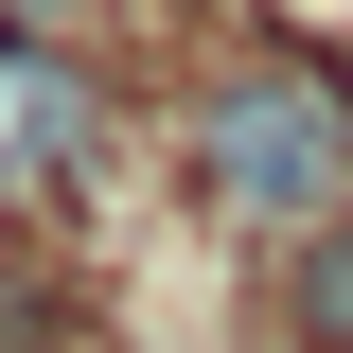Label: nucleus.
Listing matches in <instances>:
<instances>
[{"label":"nucleus","instance_id":"f257e3e1","mask_svg":"<svg viewBox=\"0 0 353 353\" xmlns=\"http://www.w3.org/2000/svg\"><path fill=\"white\" fill-rule=\"evenodd\" d=\"M194 159H212L230 212L318 230V212H336V176H353V88H336V71H248V88H212Z\"/></svg>","mask_w":353,"mask_h":353},{"label":"nucleus","instance_id":"f03ea898","mask_svg":"<svg viewBox=\"0 0 353 353\" xmlns=\"http://www.w3.org/2000/svg\"><path fill=\"white\" fill-rule=\"evenodd\" d=\"M283 336H301V353H353V230H318V248L283 265Z\"/></svg>","mask_w":353,"mask_h":353},{"label":"nucleus","instance_id":"7ed1b4c3","mask_svg":"<svg viewBox=\"0 0 353 353\" xmlns=\"http://www.w3.org/2000/svg\"><path fill=\"white\" fill-rule=\"evenodd\" d=\"M18 124H36L53 159H71V141H88V88H71V71H36V53H18Z\"/></svg>","mask_w":353,"mask_h":353}]
</instances>
